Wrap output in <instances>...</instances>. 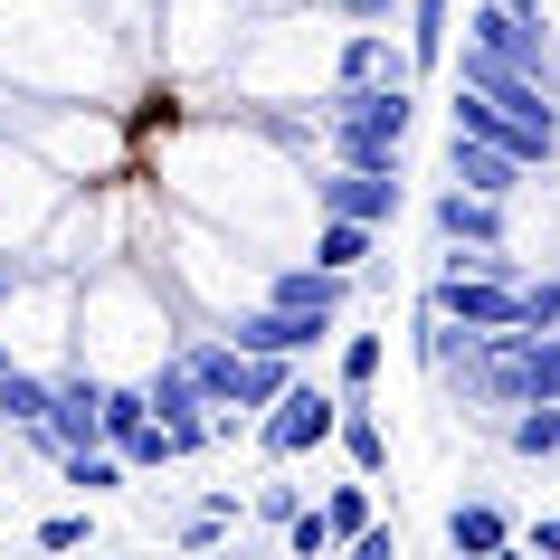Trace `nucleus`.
Masks as SVG:
<instances>
[{
  "label": "nucleus",
  "instance_id": "nucleus-1",
  "mask_svg": "<svg viewBox=\"0 0 560 560\" xmlns=\"http://www.w3.org/2000/svg\"><path fill=\"white\" fill-rule=\"evenodd\" d=\"M409 124H418V86H409V77H361V86H332L324 95L332 162H352V172H399Z\"/></svg>",
  "mask_w": 560,
  "mask_h": 560
},
{
  "label": "nucleus",
  "instance_id": "nucleus-2",
  "mask_svg": "<svg viewBox=\"0 0 560 560\" xmlns=\"http://www.w3.org/2000/svg\"><path fill=\"white\" fill-rule=\"evenodd\" d=\"M332 428H342V389H324V381H295L276 409H257L266 456H314V446H332Z\"/></svg>",
  "mask_w": 560,
  "mask_h": 560
},
{
  "label": "nucleus",
  "instance_id": "nucleus-3",
  "mask_svg": "<svg viewBox=\"0 0 560 560\" xmlns=\"http://www.w3.org/2000/svg\"><path fill=\"white\" fill-rule=\"evenodd\" d=\"M30 456L58 466L67 446H105V371H58V399H48V428H20Z\"/></svg>",
  "mask_w": 560,
  "mask_h": 560
},
{
  "label": "nucleus",
  "instance_id": "nucleus-4",
  "mask_svg": "<svg viewBox=\"0 0 560 560\" xmlns=\"http://www.w3.org/2000/svg\"><path fill=\"white\" fill-rule=\"evenodd\" d=\"M418 304H438L446 324H466V332H503V324H523V285H503V276H475V266H438Z\"/></svg>",
  "mask_w": 560,
  "mask_h": 560
},
{
  "label": "nucleus",
  "instance_id": "nucleus-5",
  "mask_svg": "<svg viewBox=\"0 0 560 560\" xmlns=\"http://www.w3.org/2000/svg\"><path fill=\"white\" fill-rule=\"evenodd\" d=\"M446 124H456V133H475V143H503L513 162H532V172L560 152V124H532V115H513V105H494V95H475V86H456Z\"/></svg>",
  "mask_w": 560,
  "mask_h": 560
},
{
  "label": "nucleus",
  "instance_id": "nucleus-6",
  "mask_svg": "<svg viewBox=\"0 0 560 560\" xmlns=\"http://www.w3.org/2000/svg\"><path fill=\"white\" fill-rule=\"evenodd\" d=\"M466 38L494 48V58H513V67H532V77H560V38L541 30V20H523V10H503V0H475Z\"/></svg>",
  "mask_w": 560,
  "mask_h": 560
},
{
  "label": "nucleus",
  "instance_id": "nucleus-7",
  "mask_svg": "<svg viewBox=\"0 0 560 560\" xmlns=\"http://www.w3.org/2000/svg\"><path fill=\"white\" fill-rule=\"evenodd\" d=\"M314 209L389 229V219H399V172H352V162H332V172H314Z\"/></svg>",
  "mask_w": 560,
  "mask_h": 560
},
{
  "label": "nucleus",
  "instance_id": "nucleus-8",
  "mask_svg": "<svg viewBox=\"0 0 560 560\" xmlns=\"http://www.w3.org/2000/svg\"><path fill=\"white\" fill-rule=\"evenodd\" d=\"M428 229H438V247H503V200L446 180L438 200H428Z\"/></svg>",
  "mask_w": 560,
  "mask_h": 560
},
{
  "label": "nucleus",
  "instance_id": "nucleus-9",
  "mask_svg": "<svg viewBox=\"0 0 560 560\" xmlns=\"http://www.w3.org/2000/svg\"><path fill=\"white\" fill-rule=\"evenodd\" d=\"M446 180H466V190H485V200H513V190L532 180V162H513L503 143H475V133L446 124Z\"/></svg>",
  "mask_w": 560,
  "mask_h": 560
},
{
  "label": "nucleus",
  "instance_id": "nucleus-10",
  "mask_svg": "<svg viewBox=\"0 0 560 560\" xmlns=\"http://www.w3.org/2000/svg\"><path fill=\"white\" fill-rule=\"evenodd\" d=\"M332 446L352 456V475H389V428L371 418V389H342V428H332Z\"/></svg>",
  "mask_w": 560,
  "mask_h": 560
},
{
  "label": "nucleus",
  "instance_id": "nucleus-11",
  "mask_svg": "<svg viewBox=\"0 0 560 560\" xmlns=\"http://www.w3.org/2000/svg\"><path fill=\"white\" fill-rule=\"evenodd\" d=\"M446 551L494 560V551H513V523H503L494 503H446Z\"/></svg>",
  "mask_w": 560,
  "mask_h": 560
},
{
  "label": "nucleus",
  "instance_id": "nucleus-12",
  "mask_svg": "<svg viewBox=\"0 0 560 560\" xmlns=\"http://www.w3.org/2000/svg\"><path fill=\"white\" fill-rule=\"evenodd\" d=\"M361 77H418V67H409V48H389L381 30H352L342 58H332V86H361Z\"/></svg>",
  "mask_w": 560,
  "mask_h": 560
},
{
  "label": "nucleus",
  "instance_id": "nucleus-13",
  "mask_svg": "<svg viewBox=\"0 0 560 560\" xmlns=\"http://www.w3.org/2000/svg\"><path fill=\"white\" fill-rule=\"evenodd\" d=\"M503 446L532 456V466H551V456H560V399H523V409H503Z\"/></svg>",
  "mask_w": 560,
  "mask_h": 560
},
{
  "label": "nucleus",
  "instance_id": "nucleus-14",
  "mask_svg": "<svg viewBox=\"0 0 560 560\" xmlns=\"http://www.w3.org/2000/svg\"><path fill=\"white\" fill-rule=\"evenodd\" d=\"M58 485H77V494H124L133 466H124V446H67V456H58Z\"/></svg>",
  "mask_w": 560,
  "mask_h": 560
},
{
  "label": "nucleus",
  "instance_id": "nucleus-15",
  "mask_svg": "<svg viewBox=\"0 0 560 560\" xmlns=\"http://www.w3.org/2000/svg\"><path fill=\"white\" fill-rule=\"evenodd\" d=\"M48 399H58V381H38L30 361L0 371V428H48Z\"/></svg>",
  "mask_w": 560,
  "mask_h": 560
},
{
  "label": "nucleus",
  "instance_id": "nucleus-16",
  "mask_svg": "<svg viewBox=\"0 0 560 560\" xmlns=\"http://www.w3.org/2000/svg\"><path fill=\"white\" fill-rule=\"evenodd\" d=\"M314 257L342 266V276H361V266H371V219H332V209H324V229H314Z\"/></svg>",
  "mask_w": 560,
  "mask_h": 560
},
{
  "label": "nucleus",
  "instance_id": "nucleus-17",
  "mask_svg": "<svg viewBox=\"0 0 560 560\" xmlns=\"http://www.w3.org/2000/svg\"><path fill=\"white\" fill-rule=\"evenodd\" d=\"M152 428V389L143 381H105V446H133Z\"/></svg>",
  "mask_w": 560,
  "mask_h": 560
},
{
  "label": "nucleus",
  "instance_id": "nucleus-18",
  "mask_svg": "<svg viewBox=\"0 0 560 560\" xmlns=\"http://www.w3.org/2000/svg\"><path fill=\"white\" fill-rule=\"evenodd\" d=\"M446 20H456V0H409V67L446 58Z\"/></svg>",
  "mask_w": 560,
  "mask_h": 560
},
{
  "label": "nucleus",
  "instance_id": "nucleus-19",
  "mask_svg": "<svg viewBox=\"0 0 560 560\" xmlns=\"http://www.w3.org/2000/svg\"><path fill=\"white\" fill-rule=\"evenodd\" d=\"M381 361H389L381 332H342V342H332V371H342V389H371V381H381Z\"/></svg>",
  "mask_w": 560,
  "mask_h": 560
},
{
  "label": "nucleus",
  "instance_id": "nucleus-20",
  "mask_svg": "<svg viewBox=\"0 0 560 560\" xmlns=\"http://www.w3.org/2000/svg\"><path fill=\"white\" fill-rule=\"evenodd\" d=\"M324 523H332V541L352 551L361 532H371V475H352V485H332V503H324Z\"/></svg>",
  "mask_w": 560,
  "mask_h": 560
},
{
  "label": "nucleus",
  "instance_id": "nucleus-21",
  "mask_svg": "<svg viewBox=\"0 0 560 560\" xmlns=\"http://www.w3.org/2000/svg\"><path fill=\"white\" fill-rule=\"evenodd\" d=\"M523 324L532 332H560V266H551V276H523Z\"/></svg>",
  "mask_w": 560,
  "mask_h": 560
},
{
  "label": "nucleus",
  "instance_id": "nucleus-22",
  "mask_svg": "<svg viewBox=\"0 0 560 560\" xmlns=\"http://www.w3.org/2000/svg\"><path fill=\"white\" fill-rule=\"evenodd\" d=\"M247 513H257L266 532H285V523L304 513V485H257V494H247Z\"/></svg>",
  "mask_w": 560,
  "mask_h": 560
},
{
  "label": "nucleus",
  "instance_id": "nucleus-23",
  "mask_svg": "<svg viewBox=\"0 0 560 560\" xmlns=\"http://www.w3.org/2000/svg\"><path fill=\"white\" fill-rule=\"evenodd\" d=\"M285 551H295V560H324V551H342V541H332V523L314 513V503H304L295 523H285Z\"/></svg>",
  "mask_w": 560,
  "mask_h": 560
},
{
  "label": "nucleus",
  "instance_id": "nucleus-24",
  "mask_svg": "<svg viewBox=\"0 0 560 560\" xmlns=\"http://www.w3.org/2000/svg\"><path fill=\"white\" fill-rule=\"evenodd\" d=\"M77 541H86V513H48L38 523V551H77Z\"/></svg>",
  "mask_w": 560,
  "mask_h": 560
},
{
  "label": "nucleus",
  "instance_id": "nucleus-25",
  "mask_svg": "<svg viewBox=\"0 0 560 560\" xmlns=\"http://www.w3.org/2000/svg\"><path fill=\"white\" fill-rule=\"evenodd\" d=\"M324 10H332V20H352V30H381L399 0H324Z\"/></svg>",
  "mask_w": 560,
  "mask_h": 560
},
{
  "label": "nucleus",
  "instance_id": "nucleus-26",
  "mask_svg": "<svg viewBox=\"0 0 560 560\" xmlns=\"http://www.w3.org/2000/svg\"><path fill=\"white\" fill-rule=\"evenodd\" d=\"M352 560H399V532H389V523H371V532L352 541Z\"/></svg>",
  "mask_w": 560,
  "mask_h": 560
},
{
  "label": "nucleus",
  "instance_id": "nucleus-27",
  "mask_svg": "<svg viewBox=\"0 0 560 560\" xmlns=\"http://www.w3.org/2000/svg\"><path fill=\"white\" fill-rule=\"evenodd\" d=\"M20 276H30V266H20V257H0V314H10V295H20Z\"/></svg>",
  "mask_w": 560,
  "mask_h": 560
},
{
  "label": "nucleus",
  "instance_id": "nucleus-28",
  "mask_svg": "<svg viewBox=\"0 0 560 560\" xmlns=\"http://www.w3.org/2000/svg\"><path fill=\"white\" fill-rule=\"evenodd\" d=\"M523 541H532V551H560V523H551V513H541V523H532Z\"/></svg>",
  "mask_w": 560,
  "mask_h": 560
},
{
  "label": "nucleus",
  "instance_id": "nucleus-29",
  "mask_svg": "<svg viewBox=\"0 0 560 560\" xmlns=\"http://www.w3.org/2000/svg\"><path fill=\"white\" fill-rule=\"evenodd\" d=\"M503 10H523V20H541V0H503Z\"/></svg>",
  "mask_w": 560,
  "mask_h": 560
},
{
  "label": "nucleus",
  "instance_id": "nucleus-30",
  "mask_svg": "<svg viewBox=\"0 0 560 560\" xmlns=\"http://www.w3.org/2000/svg\"><path fill=\"white\" fill-rule=\"evenodd\" d=\"M10 361H20V352H10V332H0V371H10Z\"/></svg>",
  "mask_w": 560,
  "mask_h": 560
}]
</instances>
